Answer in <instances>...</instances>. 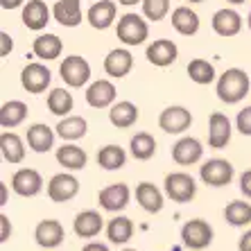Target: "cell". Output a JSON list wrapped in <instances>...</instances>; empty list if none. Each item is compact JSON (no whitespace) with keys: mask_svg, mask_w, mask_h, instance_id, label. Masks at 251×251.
<instances>
[{"mask_svg":"<svg viewBox=\"0 0 251 251\" xmlns=\"http://www.w3.org/2000/svg\"><path fill=\"white\" fill-rule=\"evenodd\" d=\"M249 88H251V82L245 70L228 68L217 77L215 93L224 104H238L240 100H245L249 95Z\"/></svg>","mask_w":251,"mask_h":251,"instance_id":"6da1fadb","label":"cell"},{"mask_svg":"<svg viewBox=\"0 0 251 251\" xmlns=\"http://www.w3.org/2000/svg\"><path fill=\"white\" fill-rule=\"evenodd\" d=\"M116 32H118V39L125 46H140L150 36V25L138 14H123V16L118 18Z\"/></svg>","mask_w":251,"mask_h":251,"instance_id":"7a4b0ae2","label":"cell"},{"mask_svg":"<svg viewBox=\"0 0 251 251\" xmlns=\"http://www.w3.org/2000/svg\"><path fill=\"white\" fill-rule=\"evenodd\" d=\"M163 190L172 201L188 204L197 195V183H195V179L188 172H170L163 181Z\"/></svg>","mask_w":251,"mask_h":251,"instance_id":"3957f363","label":"cell"},{"mask_svg":"<svg viewBox=\"0 0 251 251\" xmlns=\"http://www.w3.org/2000/svg\"><path fill=\"white\" fill-rule=\"evenodd\" d=\"M235 170L226 158H208L201 168H199V176L201 181L210 188H224L233 181Z\"/></svg>","mask_w":251,"mask_h":251,"instance_id":"277c9868","label":"cell"},{"mask_svg":"<svg viewBox=\"0 0 251 251\" xmlns=\"http://www.w3.org/2000/svg\"><path fill=\"white\" fill-rule=\"evenodd\" d=\"M59 75H61L66 86L82 88L84 84L91 79V66H88V61L84 57H79V54H70V57H66L64 61H61V66H59Z\"/></svg>","mask_w":251,"mask_h":251,"instance_id":"5b68a950","label":"cell"},{"mask_svg":"<svg viewBox=\"0 0 251 251\" xmlns=\"http://www.w3.org/2000/svg\"><path fill=\"white\" fill-rule=\"evenodd\" d=\"M181 240L188 249L201 251L213 242V226L206 220H188L181 226Z\"/></svg>","mask_w":251,"mask_h":251,"instance_id":"8992f818","label":"cell"},{"mask_svg":"<svg viewBox=\"0 0 251 251\" xmlns=\"http://www.w3.org/2000/svg\"><path fill=\"white\" fill-rule=\"evenodd\" d=\"M50 82H52V73H50V68L39 64V61L27 64L23 68V73H21V84H23V88L32 95L46 93V88L50 86Z\"/></svg>","mask_w":251,"mask_h":251,"instance_id":"52a82bcc","label":"cell"},{"mask_svg":"<svg viewBox=\"0 0 251 251\" xmlns=\"http://www.w3.org/2000/svg\"><path fill=\"white\" fill-rule=\"evenodd\" d=\"M77 193H79V181L70 172H59L48 183V197L57 204H66L70 199H75Z\"/></svg>","mask_w":251,"mask_h":251,"instance_id":"ba28073f","label":"cell"},{"mask_svg":"<svg viewBox=\"0 0 251 251\" xmlns=\"http://www.w3.org/2000/svg\"><path fill=\"white\" fill-rule=\"evenodd\" d=\"M190 125H193L190 111L186 106H179V104L168 106L158 116V127L163 129L165 134H183L186 129H190Z\"/></svg>","mask_w":251,"mask_h":251,"instance_id":"9c48e42d","label":"cell"},{"mask_svg":"<svg viewBox=\"0 0 251 251\" xmlns=\"http://www.w3.org/2000/svg\"><path fill=\"white\" fill-rule=\"evenodd\" d=\"M12 190L18 197H34L43 190V176L34 168H21L12 176Z\"/></svg>","mask_w":251,"mask_h":251,"instance_id":"30bf717a","label":"cell"},{"mask_svg":"<svg viewBox=\"0 0 251 251\" xmlns=\"http://www.w3.org/2000/svg\"><path fill=\"white\" fill-rule=\"evenodd\" d=\"M129 201H131V190H129L127 183H111V186L102 188L98 195V204L109 213L125 210Z\"/></svg>","mask_w":251,"mask_h":251,"instance_id":"8fae6325","label":"cell"},{"mask_svg":"<svg viewBox=\"0 0 251 251\" xmlns=\"http://www.w3.org/2000/svg\"><path fill=\"white\" fill-rule=\"evenodd\" d=\"M204 156V147L193 136H183L172 145V158L176 165H195Z\"/></svg>","mask_w":251,"mask_h":251,"instance_id":"7c38bea8","label":"cell"},{"mask_svg":"<svg viewBox=\"0 0 251 251\" xmlns=\"http://www.w3.org/2000/svg\"><path fill=\"white\" fill-rule=\"evenodd\" d=\"M231 134H233L231 120L220 111L210 113V118H208V147H213V150H224V147L228 145V140H231Z\"/></svg>","mask_w":251,"mask_h":251,"instance_id":"4fadbf2b","label":"cell"},{"mask_svg":"<svg viewBox=\"0 0 251 251\" xmlns=\"http://www.w3.org/2000/svg\"><path fill=\"white\" fill-rule=\"evenodd\" d=\"M210 25H213V32H215L217 36L228 39V36L240 34V29H242V16H240L235 9H231V7H224V9H217V12L213 14Z\"/></svg>","mask_w":251,"mask_h":251,"instance_id":"5bb4252c","label":"cell"},{"mask_svg":"<svg viewBox=\"0 0 251 251\" xmlns=\"http://www.w3.org/2000/svg\"><path fill=\"white\" fill-rule=\"evenodd\" d=\"M145 57L150 64L158 66V68H165V66H172L179 57V50H176L175 41H170V39H156L147 46L145 50Z\"/></svg>","mask_w":251,"mask_h":251,"instance_id":"9a60e30c","label":"cell"},{"mask_svg":"<svg viewBox=\"0 0 251 251\" xmlns=\"http://www.w3.org/2000/svg\"><path fill=\"white\" fill-rule=\"evenodd\" d=\"M34 238H36V245L39 247H43V249H54V247H59L64 242L66 231L59 220H43V222L36 224Z\"/></svg>","mask_w":251,"mask_h":251,"instance_id":"2e32d148","label":"cell"},{"mask_svg":"<svg viewBox=\"0 0 251 251\" xmlns=\"http://www.w3.org/2000/svg\"><path fill=\"white\" fill-rule=\"evenodd\" d=\"M116 86L109 79H98L86 88V104L93 109H106L116 102Z\"/></svg>","mask_w":251,"mask_h":251,"instance_id":"e0dca14e","label":"cell"},{"mask_svg":"<svg viewBox=\"0 0 251 251\" xmlns=\"http://www.w3.org/2000/svg\"><path fill=\"white\" fill-rule=\"evenodd\" d=\"M118 7L113 0H100V2H93L91 9L86 12V21L93 29H109L116 21Z\"/></svg>","mask_w":251,"mask_h":251,"instance_id":"ac0fdd59","label":"cell"},{"mask_svg":"<svg viewBox=\"0 0 251 251\" xmlns=\"http://www.w3.org/2000/svg\"><path fill=\"white\" fill-rule=\"evenodd\" d=\"M131 68H134V57L125 48H116L104 57V73L113 79H123Z\"/></svg>","mask_w":251,"mask_h":251,"instance_id":"d6986e66","label":"cell"},{"mask_svg":"<svg viewBox=\"0 0 251 251\" xmlns=\"http://www.w3.org/2000/svg\"><path fill=\"white\" fill-rule=\"evenodd\" d=\"M136 201H138V206L143 210H147V213H161L163 210V193L158 190L154 183L150 181H140L138 186H136Z\"/></svg>","mask_w":251,"mask_h":251,"instance_id":"ffe728a7","label":"cell"},{"mask_svg":"<svg viewBox=\"0 0 251 251\" xmlns=\"http://www.w3.org/2000/svg\"><path fill=\"white\" fill-rule=\"evenodd\" d=\"M50 23V9L43 0H29L23 5V25L27 29L41 32Z\"/></svg>","mask_w":251,"mask_h":251,"instance_id":"44dd1931","label":"cell"},{"mask_svg":"<svg viewBox=\"0 0 251 251\" xmlns=\"http://www.w3.org/2000/svg\"><path fill=\"white\" fill-rule=\"evenodd\" d=\"M52 16L64 27H77L82 23V0H59L52 7Z\"/></svg>","mask_w":251,"mask_h":251,"instance_id":"7402d4cb","label":"cell"},{"mask_svg":"<svg viewBox=\"0 0 251 251\" xmlns=\"http://www.w3.org/2000/svg\"><path fill=\"white\" fill-rule=\"evenodd\" d=\"M102 226L104 222L98 210H82L75 215V222H73V231L77 238H95L102 231Z\"/></svg>","mask_w":251,"mask_h":251,"instance_id":"603a6c76","label":"cell"},{"mask_svg":"<svg viewBox=\"0 0 251 251\" xmlns=\"http://www.w3.org/2000/svg\"><path fill=\"white\" fill-rule=\"evenodd\" d=\"M0 154H2V158H5L7 163H23L25 158V143L23 138L18 134H14V131H2L0 134Z\"/></svg>","mask_w":251,"mask_h":251,"instance_id":"cb8c5ba5","label":"cell"},{"mask_svg":"<svg viewBox=\"0 0 251 251\" xmlns=\"http://www.w3.org/2000/svg\"><path fill=\"white\" fill-rule=\"evenodd\" d=\"M27 145H29V150L36 154L50 152L54 145V131L43 123L32 125V127L27 129Z\"/></svg>","mask_w":251,"mask_h":251,"instance_id":"d4e9b609","label":"cell"},{"mask_svg":"<svg viewBox=\"0 0 251 251\" xmlns=\"http://www.w3.org/2000/svg\"><path fill=\"white\" fill-rule=\"evenodd\" d=\"M136 120H138V106L129 100H123V102H116L109 111V123L116 129H129L134 127Z\"/></svg>","mask_w":251,"mask_h":251,"instance_id":"484cf974","label":"cell"},{"mask_svg":"<svg viewBox=\"0 0 251 251\" xmlns=\"http://www.w3.org/2000/svg\"><path fill=\"white\" fill-rule=\"evenodd\" d=\"M61 50H64V41L59 39L57 34H39L34 39V43H32V52H34V57L43 59V61H52V59H57L59 54H61Z\"/></svg>","mask_w":251,"mask_h":251,"instance_id":"4316f807","label":"cell"},{"mask_svg":"<svg viewBox=\"0 0 251 251\" xmlns=\"http://www.w3.org/2000/svg\"><path fill=\"white\" fill-rule=\"evenodd\" d=\"M57 161L59 165H64L70 172H77V170H84L88 163V154L84 152L82 147L73 145V143H66V145L57 147Z\"/></svg>","mask_w":251,"mask_h":251,"instance_id":"83f0119b","label":"cell"},{"mask_svg":"<svg viewBox=\"0 0 251 251\" xmlns=\"http://www.w3.org/2000/svg\"><path fill=\"white\" fill-rule=\"evenodd\" d=\"M57 136L61 140H68V143H73V140H79L86 136L88 131V123L84 120L82 116H66L61 118L57 123Z\"/></svg>","mask_w":251,"mask_h":251,"instance_id":"f1b7e54d","label":"cell"},{"mask_svg":"<svg viewBox=\"0 0 251 251\" xmlns=\"http://www.w3.org/2000/svg\"><path fill=\"white\" fill-rule=\"evenodd\" d=\"M172 27L179 32L181 36H193L199 32V16L195 9L190 7H176L172 12Z\"/></svg>","mask_w":251,"mask_h":251,"instance_id":"f546056e","label":"cell"},{"mask_svg":"<svg viewBox=\"0 0 251 251\" xmlns=\"http://www.w3.org/2000/svg\"><path fill=\"white\" fill-rule=\"evenodd\" d=\"M27 118V104L21 100H9L0 106V127L2 129H14L18 125H23Z\"/></svg>","mask_w":251,"mask_h":251,"instance_id":"4dcf8cb0","label":"cell"},{"mask_svg":"<svg viewBox=\"0 0 251 251\" xmlns=\"http://www.w3.org/2000/svg\"><path fill=\"white\" fill-rule=\"evenodd\" d=\"M46 102H48V111L59 118L70 116L73 106H75V100H73V95H70L66 88H52V91L48 93Z\"/></svg>","mask_w":251,"mask_h":251,"instance_id":"1f68e13d","label":"cell"},{"mask_svg":"<svg viewBox=\"0 0 251 251\" xmlns=\"http://www.w3.org/2000/svg\"><path fill=\"white\" fill-rule=\"evenodd\" d=\"M125 163H127V152L120 145H104L98 152V165L106 172L125 168Z\"/></svg>","mask_w":251,"mask_h":251,"instance_id":"d6a6232c","label":"cell"},{"mask_svg":"<svg viewBox=\"0 0 251 251\" xmlns=\"http://www.w3.org/2000/svg\"><path fill=\"white\" fill-rule=\"evenodd\" d=\"M129 150H131V156L136 161H150L156 154V140L147 131H138L134 138L129 140Z\"/></svg>","mask_w":251,"mask_h":251,"instance_id":"836d02e7","label":"cell"},{"mask_svg":"<svg viewBox=\"0 0 251 251\" xmlns=\"http://www.w3.org/2000/svg\"><path fill=\"white\" fill-rule=\"evenodd\" d=\"M134 235V222L125 215L113 217L111 222L106 224V238L111 240L113 245H125Z\"/></svg>","mask_w":251,"mask_h":251,"instance_id":"e575fe53","label":"cell"},{"mask_svg":"<svg viewBox=\"0 0 251 251\" xmlns=\"http://www.w3.org/2000/svg\"><path fill=\"white\" fill-rule=\"evenodd\" d=\"M188 77H190L195 84H199V86L213 84L215 82V66L210 64L208 59L197 57L188 64Z\"/></svg>","mask_w":251,"mask_h":251,"instance_id":"d590c367","label":"cell"},{"mask_svg":"<svg viewBox=\"0 0 251 251\" xmlns=\"http://www.w3.org/2000/svg\"><path fill=\"white\" fill-rule=\"evenodd\" d=\"M224 220L231 226H247V224H251V204L249 201H231V204H226Z\"/></svg>","mask_w":251,"mask_h":251,"instance_id":"8d00e7d4","label":"cell"},{"mask_svg":"<svg viewBox=\"0 0 251 251\" xmlns=\"http://www.w3.org/2000/svg\"><path fill=\"white\" fill-rule=\"evenodd\" d=\"M140 5H143V16L154 23L163 21L170 14V0H143Z\"/></svg>","mask_w":251,"mask_h":251,"instance_id":"74e56055","label":"cell"},{"mask_svg":"<svg viewBox=\"0 0 251 251\" xmlns=\"http://www.w3.org/2000/svg\"><path fill=\"white\" fill-rule=\"evenodd\" d=\"M235 129H238L242 136H251V106H245L242 111H238Z\"/></svg>","mask_w":251,"mask_h":251,"instance_id":"f35d334b","label":"cell"},{"mask_svg":"<svg viewBox=\"0 0 251 251\" xmlns=\"http://www.w3.org/2000/svg\"><path fill=\"white\" fill-rule=\"evenodd\" d=\"M240 193L245 195L247 199H251V170H245L240 175Z\"/></svg>","mask_w":251,"mask_h":251,"instance_id":"ab89813d","label":"cell"},{"mask_svg":"<svg viewBox=\"0 0 251 251\" xmlns=\"http://www.w3.org/2000/svg\"><path fill=\"white\" fill-rule=\"evenodd\" d=\"M12 235V224L7 220V215H0V242H7Z\"/></svg>","mask_w":251,"mask_h":251,"instance_id":"60d3db41","label":"cell"},{"mask_svg":"<svg viewBox=\"0 0 251 251\" xmlns=\"http://www.w3.org/2000/svg\"><path fill=\"white\" fill-rule=\"evenodd\" d=\"M0 43H2V48H0V54H2V57H7V54L12 52V48H14L12 36L7 34V32H2V34H0Z\"/></svg>","mask_w":251,"mask_h":251,"instance_id":"b9f144b4","label":"cell"},{"mask_svg":"<svg viewBox=\"0 0 251 251\" xmlns=\"http://www.w3.org/2000/svg\"><path fill=\"white\" fill-rule=\"evenodd\" d=\"M238 251H251V228L247 231L242 238H240V242H238Z\"/></svg>","mask_w":251,"mask_h":251,"instance_id":"7bdbcfd3","label":"cell"},{"mask_svg":"<svg viewBox=\"0 0 251 251\" xmlns=\"http://www.w3.org/2000/svg\"><path fill=\"white\" fill-rule=\"evenodd\" d=\"M21 5H25V0H0L2 9H18Z\"/></svg>","mask_w":251,"mask_h":251,"instance_id":"ee69618b","label":"cell"},{"mask_svg":"<svg viewBox=\"0 0 251 251\" xmlns=\"http://www.w3.org/2000/svg\"><path fill=\"white\" fill-rule=\"evenodd\" d=\"M82 251H109V247L102 245V242H88Z\"/></svg>","mask_w":251,"mask_h":251,"instance_id":"f6af8a7d","label":"cell"},{"mask_svg":"<svg viewBox=\"0 0 251 251\" xmlns=\"http://www.w3.org/2000/svg\"><path fill=\"white\" fill-rule=\"evenodd\" d=\"M0 193H2V197H0V206L7 204V186L5 183H0Z\"/></svg>","mask_w":251,"mask_h":251,"instance_id":"bcb514c9","label":"cell"},{"mask_svg":"<svg viewBox=\"0 0 251 251\" xmlns=\"http://www.w3.org/2000/svg\"><path fill=\"white\" fill-rule=\"evenodd\" d=\"M118 5H127V7H131V5H136V2H140V0H116Z\"/></svg>","mask_w":251,"mask_h":251,"instance_id":"7dc6e473","label":"cell"},{"mask_svg":"<svg viewBox=\"0 0 251 251\" xmlns=\"http://www.w3.org/2000/svg\"><path fill=\"white\" fill-rule=\"evenodd\" d=\"M226 2H231V5H242V2H247V0H226Z\"/></svg>","mask_w":251,"mask_h":251,"instance_id":"c3c4849f","label":"cell"},{"mask_svg":"<svg viewBox=\"0 0 251 251\" xmlns=\"http://www.w3.org/2000/svg\"><path fill=\"white\" fill-rule=\"evenodd\" d=\"M247 25H249V29H251V14H249V18H247Z\"/></svg>","mask_w":251,"mask_h":251,"instance_id":"681fc988","label":"cell"},{"mask_svg":"<svg viewBox=\"0 0 251 251\" xmlns=\"http://www.w3.org/2000/svg\"><path fill=\"white\" fill-rule=\"evenodd\" d=\"M186 2H204V0H186Z\"/></svg>","mask_w":251,"mask_h":251,"instance_id":"f907efd6","label":"cell"},{"mask_svg":"<svg viewBox=\"0 0 251 251\" xmlns=\"http://www.w3.org/2000/svg\"><path fill=\"white\" fill-rule=\"evenodd\" d=\"M125 251H136V249H125Z\"/></svg>","mask_w":251,"mask_h":251,"instance_id":"816d5d0a","label":"cell"}]
</instances>
